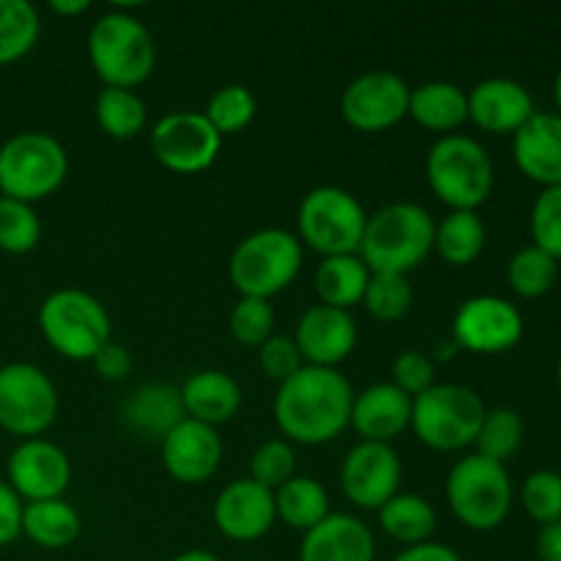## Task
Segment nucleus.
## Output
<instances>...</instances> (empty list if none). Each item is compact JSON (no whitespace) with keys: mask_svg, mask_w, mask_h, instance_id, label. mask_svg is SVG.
Here are the masks:
<instances>
[{"mask_svg":"<svg viewBox=\"0 0 561 561\" xmlns=\"http://www.w3.org/2000/svg\"><path fill=\"white\" fill-rule=\"evenodd\" d=\"M524 420L515 409H491L485 411L480 433H477V455L496 463H507L524 444Z\"/></svg>","mask_w":561,"mask_h":561,"instance_id":"obj_35","label":"nucleus"},{"mask_svg":"<svg viewBox=\"0 0 561 561\" xmlns=\"http://www.w3.org/2000/svg\"><path fill=\"white\" fill-rule=\"evenodd\" d=\"M394 561H463L455 548L444 546V542H420V546H409L394 557Z\"/></svg>","mask_w":561,"mask_h":561,"instance_id":"obj_47","label":"nucleus"},{"mask_svg":"<svg viewBox=\"0 0 561 561\" xmlns=\"http://www.w3.org/2000/svg\"><path fill=\"white\" fill-rule=\"evenodd\" d=\"M257 365H261V370L266 373V378H272L274 383H285L305 367V356H301L294 337L272 334V337L257 348Z\"/></svg>","mask_w":561,"mask_h":561,"instance_id":"obj_43","label":"nucleus"},{"mask_svg":"<svg viewBox=\"0 0 561 561\" xmlns=\"http://www.w3.org/2000/svg\"><path fill=\"white\" fill-rule=\"evenodd\" d=\"M170 561H219V557H214L211 551H201V548H192V551L179 553V557H173Z\"/></svg>","mask_w":561,"mask_h":561,"instance_id":"obj_50","label":"nucleus"},{"mask_svg":"<svg viewBox=\"0 0 561 561\" xmlns=\"http://www.w3.org/2000/svg\"><path fill=\"white\" fill-rule=\"evenodd\" d=\"M80 531V513L66 499L22 504V535L44 551H64L75 546Z\"/></svg>","mask_w":561,"mask_h":561,"instance_id":"obj_27","label":"nucleus"},{"mask_svg":"<svg viewBox=\"0 0 561 561\" xmlns=\"http://www.w3.org/2000/svg\"><path fill=\"white\" fill-rule=\"evenodd\" d=\"M22 535V499L0 480V548L14 542Z\"/></svg>","mask_w":561,"mask_h":561,"instance_id":"obj_46","label":"nucleus"},{"mask_svg":"<svg viewBox=\"0 0 561 561\" xmlns=\"http://www.w3.org/2000/svg\"><path fill=\"white\" fill-rule=\"evenodd\" d=\"M93 370H96L99 378L104 381H124L131 373V354L121 343H113L110 340L102 351L91 359Z\"/></svg>","mask_w":561,"mask_h":561,"instance_id":"obj_45","label":"nucleus"},{"mask_svg":"<svg viewBox=\"0 0 561 561\" xmlns=\"http://www.w3.org/2000/svg\"><path fill=\"white\" fill-rule=\"evenodd\" d=\"M537 557L540 561H561V520L542 526L537 535Z\"/></svg>","mask_w":561,"mask_h":561,"instance_id":"obj_48","label":"nucleus"},{"mask_svg":"<svg viewBox=\"0 0 561 561\" xmlns=\"http://www.w3.org/2000/svg\"><path fill=\"white\" fill-rule=\"evenodd\" d=\"M274 520H277L274 493L250 477L225 485L214 502V524L233 542L261 540L272 531Z\"/></svg>","mask_w":561,"mask_h":561,"instance_id":"obj_18","label":"nucleus"},{"mask_svg":"<svg viewBox=\"0 0 561 561\" xmlns=\"http://www.w3.org/2000/svg\"><path fill=\"white\" fill-rule=\"evenodd\" d=\"M301 268V241L279 228H263L247 236L230 252L228 274L233 288L250 299L283 294Z\"/></svg>","mask_w":561,"mask_h":561,"instance_id":"obj_7","label":"nucleus"},{"mask_svg":"<svg viewBox=\"0 0 561 561\" xmlns=\"http://www.w3.org/2000/svg\"><path fill=\"white\" fill-rule=\"evenodd\" d=\"M411 88L394 71H367L359 75L340 99V113L345 124L356 131H376L392 129L394 124L409 115Z\"/></svg>","mask_w":561,"mask_h":561,"instance_id":"obj_14","label":"nucleus"},{"mask_svg":"<svg viewBox=\"0 0 561 561\" xmlns=\"http://www.w3.org/2000/svg\"><path fill=\"white\" fill-rule=\"evenodd\" d=\"M274 510L285 526L305 535L329 515V496L312 477H294L274 491Z\"/></svg>","mask_w":561,"mask_h":561,"instance_id":"obj_31","label":"nucleus"},{"mask_svg":"<svg viewBox=\"0 0 561 561\" xmlns=\"http://www.w3.org/2000/svg\"><path fill=\"white\" fill-rule=\"evenodd\" d=\"M370 268L359 255H334L323 257L316 268V294L321 305L351 310L365 299Z\"/></svg>","mask_w":561,"mask_h":561,"instance_id":"obj_28","label":"nucleus"},{"mask_svg":"<svg viewBox=\"0 0 561 561\" xmlns=\"http://www.w3.org/2000/svg\"><path fill=\"white\" fill-rule=\"evenodd\" d=\"M488 241L485 222L477 211H449L442 222H436L433 250L449 266H471L482 255Z\"/></svg>","mask_w":561,"mask_h":561,"instance_id":"obj_30","label":"nucleus"},{"mask_svg":"<svg viewBox=\"0 0 561 561\" xmlns=\"http://www.w3.org/2000/svg\"><path fill=\"white\" fill-rule=\"evenodd\" d=\"M257 102L247 85H222L206 104V118L219 135H239L255 121Z\"/></svg>","mask_w":561,"mask_h":561,"instance_id":"obj_37","label":"nucleus"},{"mask_svg":"<svg viewBox=\"0 0 561 561\" xmlns=\"http://www.w3.org/2000/svg\"><path fill=\"white\" fill-rule=\"evenodd\" d=\"M356 321L348 310L316 305L296 323V345H299L305 365L334 367L348 359L356 348Z\"/></svg>","mask_w":561,"mask_h":561,"instance_id":"obj_19","label":"nucleus"},{"mask_svg":"<svg viewBox=\"0 0 561 561\" xmlns=\"http://www.w3.org/2000/svg\"><path fill=\"white\" fill-rule=\"evenodd\" d=\"M99 129L113 140H131L146 129V102L126 88H102L93 104Z\"/></svg>","mask_w":561,"mask_h":561,"instance_id":"obj_32","label":"nucleus"},{"mask_svg":"<svg viewBox=\"0 0 561 561\" xmlns=\"http://www.w3.org/2000/svg\"><path fill=\"white\" fill-rule=\"evenodd\" d=\"M58 389L42 367L11 362L0 367V427L11 436L38 438L58 416Z\"/></svg>","mask_w":561,"mask_h":561,"instance_id":"obj_11","label":"nucleus"},{"mask_svg":"<svg viewBox=\"0 0 561 561\" xmlns=\"http://www.w3.org/2000/svg\"><path fill=\"white\" fill-rule=\"evenodd\" d=\"M559 279V261L548 252L537 250L535 244L524 247L513 255L507 266V283L520 299H540L551 294Z\"/></svg>","mask_w":561,"mask_h":561,"instance_id":"obj_34","label":"nucleus"},{"mask_svg":"<svg viewBox=\"0 0 561 561\" xmlns=\"http://www.w3.org/2000/svg\"><path fill=\"white\" fill-rule=\"evenodd\" d=\"M296 477V453L288 442L283 438H274V442L261 444V447L252 453L250 458V480H255L257 485L268 488V491H277L285 482Z\"/></svg>","mask_w":561,"mask_h":561,"instance_id":"obj_41","label":"nucleus"},{"mask_svg":"<svg viewBox=\"0 0 561 561\" xmlns=\"http://www.w3.org/2000/svg\"><path fill=\"white\" fill-rule=\"evenodd\" d=\"M520 504L526 515L540 526H551L561 520V474L559 471H535L524 480Z\"/></svg>","mask_w":561,"mask_h":561,"instance_id":"obj_39","label":"nucleus"},{"mask_svg":"<svg viewBox=\"0 0 561 561\" xmlns=\"http://www.w3.org/2000/svg\"><path fill=\"white\" fill-rule=\"evenodd\" d=\"M392 383L411 400L436 383V362L422 351H403L392 365Z\"/></svg>","mask_w":561,"mask_h":561,"instance_id":"obj_44","label":"nucleus"},{"mask_svg":"<svg viewBox=\"0 0 561 561\" xmlns=\"http://www.w3.org/2000/svg\"><path fill=\"white\" fill-rule=\"evenodd\" d=\"M222 463V438L217 427L184 420L162 438V466L175 482L203 485Z\"/></svg>","mask_w":561,"mask_h":561,"instance_id":"obj_17","label":"nucleus"},{"mask_svg":"<svg viewBox=\"0 0 561 561\" xmlns=\"http://www.w3.org/2000/svg\"><path fill=\"white\" fill-rule=\"evenodd\" d=\"M88 58L104 85L135 91L157 66V44L137 16L107 11L88 33Z\"/></svg>","mask_w":561,"mask_h":561,"instance_id":"obj_4","label":"nucleus"},{"mask_svg":"<svg viewBox=\"0 0 561 561\" xmlns=\"http://www.w3.org/2000/svg\"><path fill=\"white\" fill-rule=\"evenodd\" d=\"M436 239L431 211L416 203H389L367 217L359 257L370 272L405 274L427 261Z\"/></svg>","mask_w":561,"mask_h":561,"instance_id":"obj_2","label":"nucleus"},{"mask_svg":"<svg viewBox=\"0 0 561 561\" xmlns=\"http://www.w3.org/2000/svg\"><path fill=\"white\" fill-rule=\"evenodd\" d=\"M447 502L466 529H499L513 510V480L507 466L477 453L458 460L447 477Z\"/></svg>","mask_w":561,"mask_h":561,"instance_id":"obj_9","label":"nucleus"},{"mask_svg":"<svg viewBox=\"0 0 561 561\" xmlns=\"http://www.w3.org/2000/svg\"><path fill=\"white\" fill-rule=\"evenodd\" d=\"M5 474H9L5 482L22 499V504L47 502V499H64L71 482V463L58 444L27 438L9 455Z\"/></svg>","mask_w":561,"mask_h":561,"instance_id":"obj_16","label":"nucleus"},{"mask_svg":"<svg viewBox=\"0 0 561 561\" xmlns=\"http://www.w3.org/2000/svg\"><path fill=\"white\" fill-rule=\"evenodd\" d=\"M378 524L383 535L409 548L431 540L436 531V513L427 499L416 493H398L378 510Z\"/></svg>","mask_w":561,"mask_h":561,"instance_id":"obj_29","label":"nucleus"},{"mask_svg":"<svg viewBox=\"0 0 561 561\" xmlns=\"http://www.w3.org/2000/svg\"><path fill=\"white\" fill-rule=\"evenodd\" d=\"M121 416L140 436L162 442L179 422L186 420L181 392L170 383H142L121 403Z\"/></svg>","mask_w":561,"mask_h":561,"instance_id":"obj_25","label":"nucleus"},{"mask_svg":"<svg viewBox=\"0 0 561 561\" xmlns=\"http://www.w3.org/2000/svg\"><path fill=\"white\" fill-rule=\"evenodd\" d=\"M49 9L60 16H77V14H85L88 3L85 0H71V3L69 0H53V3H49Z\"/></svg>","mask_w":561,"mask_h":561,"instance_id":"obj_49","label":"nucleus"},{"mask_svg":"<svg viewBox=\"0 0 561 561\" xmlns=\"http://www.w3.org/2000/svg\"><path fill=\"white\" fill-rule=\"evenodd\" d=\"M466 96H469V121L488 135H515L537 113L529 88L510 77L477 82Z\"/></svg>","mask_w":561,"mask_h":561,"instance_id":"obj_20","label":"nucleus"},{"mask_svg":"<svg viewBox=\"0 0 561 561\" xmlns=\"http://www.w3.org/2000/svg\"><path fill=\"white\" fill-rule=\"evenodd\" d=\"M38 329L55 354L91 362L110 343V316L96 296L77 288L53 290L38 307Z\"/></svg>","mask_w":561,"mask_h":561,"instance_id":"obj_6","label":"nucleus"},{"mask_svg":"<svg viewBox=\"0 0 561 561\" xmlns=\"http://www.w3.org/2000/svg\"><path fill=\"white\" fill-rule=\"evenodd\" d=\"M513 157L520 173L542 190L561 186V115H531L513 135Z\"/></svg>","mask_w":561,"mask_h":561,"instance_id":"obj_22","label":"nucleus"},{"mask_svg":"<svg viewBox=\"0 0 561 561\" xmlns=\"http://www.w3.org/2000/svg\"><path fill=\"white\" fill-rule=\"evenodd\" d=\"M230 334L241 345L261 348L274 334V307L266 299H250L241 296L236 307L230 310Z\"/></svg>","mask_w":561,"mask_h":561,"instance_id":"obj_42","label":"nucleus"},{"mask_svg":"<svg viewBox=\"0 0 561 561\" xmlns=\"http://www.w3.org/2000/svg\"><path fill=\"white\" fill-rule=\"evenodd\" d=\"M179 392L186 420L203 422V425H222V422L233 420L241 409L239 381L225 370L195 373L186 378Z\"/></svg>","mask_w":561,"mask_h":561,"instance_id":"obj_24","label":"nucleus"},{"mask_svg":"<svg viewBox=\"0 0 561 561\" xmlns=\"http://www.w3.org/2000/svg\"><path fill=\"white\" fill-rule=\"evenodd\" d=\"M485 403L463 383H433L411 400V427L425 447L436 453H458L477 442Z\"/></svg>","mask_w":561,"mask_h":561,"instance_id":"obj_5","label":"nucleus"},{"mask_svg":"<svg viewBox=\"0 0 561 561\" xmlns=\"http://www.w3.org/2000/svg\"><path fill=\"white\" fill-rule=\"evenodd\" d=\"M354 389L334 367L305 365L279 383L274 398V422L285 438L305 447L329 444L351 425Z\"/></svg>","mask_w":561,"mask_h":561,"instance_id":"obj_1","label":"nucleus"},{"mask_svg":"<svg viewBox=\"0 0 561 561\" xmlns=\"http://www.w3.org/2000/svg\"><path fill=\"white\" fill-rule=\"evenodd\" d=\"M69 153L47 131H20L0 146V192L20 203H38L60 190Z\"/></svg>","mask_w":561,"mask_h":561,"instance_id":"obj_8","label":"nucleus"},{"mask_svg":"<svg viewBox=\"0 0 561 561\" xmlns=\"http://www.w3.org/2000/svg\"><path fill=\"white\" fill-rule=\"evenodd\" d=\"M403 466L392 444L359 442L343 460L340 485L345 499L359 510H381L392 496H398Z\"/></svg>","mask_w":561,"mask_h":561,"instance_id":"obj_15","label":"nucleus"},{"mask_svg":"<svg viewBox=\"0 0 561 561\" xmlns=\"http://www.w3.org/2000/svg\"><path fill=\"white\" fill-rule=\"evenodd\" d=\"M362 305L367 307V312L376 321H400L411 310V305H414V288H411L405 274L370 272V283H367Z\"/></svg>","mask_w":561,"mask_h":561,"instance_id":"obj_36","label":"nucleus"},{"mask_svg":"<svg viewBox=\"0 0 561 561\" xmlns=\"http://www.w3.org/2000/svg\"><path fill=\"white\" fill-rule=\"evenodd\" d=\"M409 115L416 124L438 131L442 137L455 135V129H460L469 121V96L455 82H422L411 91Z\"/></svg>","mask_w":561,"mask_h":561,"instance_id":"obj_26","label":"nucleus"},{"mask_svg":"<svg viewBox=\"0 0 561 561\" xmlns=\"http://www.w3.org/2000/svg\"><path fill=\"white\" fill-rule=\"evenodd\" d=\"M531 241L561 263V186H548L537 195L529 214Z\"/></svg>","mask_w":561,"mask_h":561,"instance_id":"obj_40","label":"nucleus"},{"mask_svg":"<svg viewBox=\"0 0 561 561\" xmlns=\"http://www.w3.org/2000/svg\"><path fill=\"white\" fill-rule=\"evenodd\" d=\"M524 337V316L502 296H471L458 307L453 321V340L471 354H507Z\"/></svg>","mask_w":561,"mask_h":561,"instance_id":"obj_13","label":"nucleus"},{"mask_svg":"<svg viewBox=\"0 0 561 561\" xmlns=\"http://www.w3.org/2000/svg\"><path fill=\"white\" fill-rule=\"evenodd\" d=\"M299 561H376V537L356 515L329 513L305 531Z\"/></svg>","mask_w":561,"mask_h":561,"instance_id":"obj_21","label":"nucleus"},{"mask_svg":"<svg viewBox=\"0 0 561 561\" xmlns=\"http://www.w3.org/2000/svg\"><path fill=\"white\" fill-rule=\"evenodd\" d=\"M557 383H559V392H561V359H559V367H557Z\"/></svg>","mask_w":561,"mask_h":561,"instance_id":"obj_52","label":"nucleus"},{"mask_svg":"<svg viewBox=\"0 0 561 561\" xmlns=\"http://www.w3.org/2000/svg\"><path fill=\"white\" fill-rule=\"evenodd\" d=\"M42 239V222L31 203L0 197V250L9 255H25L36 250Z\"/></svg>","mask_w":561,"mask_h":561,"instance_id":"obj_38","label":"nucleus"},{"mask_svg":"<svg viewBox=\"0 0 561 561\" xmlns=\"http://www.w3.org/2000/svg\"><path fill=\"white\" fill-rule=\"evenodd\" d=\"M222 148V135L203 113L179 110L159 118L151 129V151L162 168L192 175L211 168Z\"/></svg>","mask_w":561,"mask_h":561,"instance_id":"obj_12","label":"nucleus"},{"mask_svg":"<svg viewBox=\"0 0 561 561\" xmlns=\"http://www.w3.org/2000/svg\"><path fill=\"white\" fill-rule=\"evenodd\" d=\"M425 175L449 211H477L496 184L491 153L469 135L438 137L425 159Z\"/></svg>","mask_w":561,"mask_h":561,"instance_id":"obj_3","label":"nucleus"},{"mask_svg":"<svg viewBox=\"0 0 561 561\" xmlns=\"http://www.w3.org/2000/svg\"><path fill=\"white\" fill-rule=\"evenodd\" d=\"M42 22L27 0H0V66L25 58L38 42Z\"/></svg>","mask_w":561,"mask_h":561,"instance_id":"obj_33","label":"nucleus"},{"mask_svg":"<svg viewBox=\"0 0 561 561\" xmlns=\"http://www.w3.org/2000/svg\"><path fill=\"white\" fill-rule=\"evenodd\" d=\"M299 241L321 257L359 255L367 211L362 203L340 186H316L301 197Z\"/></svg>","mask_w":561,"mask_h":561,"instance_id":"obj_10","label":"nucleus"},{"mask_svg":"<svg viewBox=\"0 0 561 561\" xmlns=\"http://www.w3.org/2000/svg\"><path fill=\"white\" fill-rule=\"evenodd\" d=\"M351 427L359 433L362 442L389 444L411 427V398L394 383H373L354 394Z\"/></svg>","mask_w":561,"mask_h":561,"instance_id":"obj_23","label":"nucleus"},{"mask_svg":"<svg viewBox=\"0 0 561 561\" xmlns=\"http://www.w3.org/2000/svg\"><path fill=\"white\" fill-rule=\"evenodd\" d=\"M553 102H557V113L561 115V69H559L557 80H553Z\"/></svg>","mask_w":561,"mask_h":561,"instance_id":"obj_51","label":"nucleus"}]
</instances>
